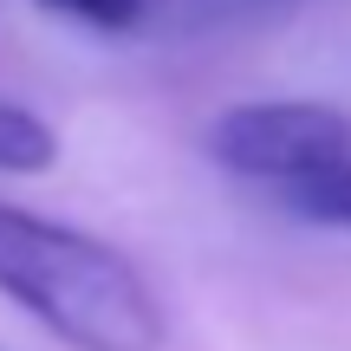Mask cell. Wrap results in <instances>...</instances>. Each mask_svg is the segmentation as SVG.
Returning <instances> with one entry per match:
<instances>
[{
  "instance_id": "obj_1",
  "label": "cell",
  "mask_w": 351,
  "mask_h": 351,
  "mask_svg": "<svg viewBox=\"0 0 351 351\" xmlns=\"http://www.w3.org/2000/svg\"><path fill=\"white\" fill-rule=\"evenodd\" d=\"M0 293L72 351H163V306L117 247L0 202Z\"/></svg>"
},
{
  "instance_id": "obj_5",
  "label": "cell",
  "mask_w": 351,
  "mask_h": 351,
  "mask_svg": "<svg viewBox=\"0 0 351 351\" xmlns=\"http://www.w3.org/2000/svg\"><path fill=\"white\" fill-rule=\"evenodd\" d=\"M293 7H306V0H189L176 13V33H241V26L287 20Z\"/></svg>"
},
{
  "instance_id": "obj_6",
  "label": "cell",
  "mask_w": 351,
  "mask_h": 351,
  "mask_svg": "<svg viewBox=\"0 0 351 351\" xmlns=\"http://www.w3.org/2000/svg\"><path fill=\"white\" fill-rule=\"evenodd\" d=\"M46 13H65L78 26H98V33H130V26L150 13V0H33Z\"/></svg>"
},
{
  "instance_id": "obj_3",
  "label": "cell",
  "mask_w": 351,
  "mask_h": 351,
  "mask_svg": "<svg viewBox=\"0 0 351 351\" xmlns=\"http://www.w3.org/2000/svg\"><path fill=\"white\" fill-rule=\"evenodd\" d=\"M52 163H59L52 124L39 111H26V104L0 98V169H7V176H46Z\"/></svg>"
},
{
  "instance_id": "obj_4",
  "label": "cell",
  "mask_w": 351,
  "mask_h": 351,
  "mask_svg": "<svg viewBox=\"0 0 351 351\" xmlns=\"http://www.w3.org/2000/svg\"><path fill=\"white\" fill-rule=\"evenodd\" d=\"M287 208L300 215V221H319V228H345L351 234V156L339 163L300 176V182H287Z\"/></svg>"
},
{
  "instance_id": "obj_2",
  "label": "cell",
  "mask_w": 351,
  "mask_h": 351,
  "mask_svg": "<svg viewBox=\"0 0 351 351\" xmlns=\"http://www.w3.org/2000/svg\"><path fill=\"white\" fill-rule=\"evenodd\" d=\"M208 156L254 182H300V176L351 156V117L319 98H254L208 124Z\"/></svg>"
}]
</instances>
